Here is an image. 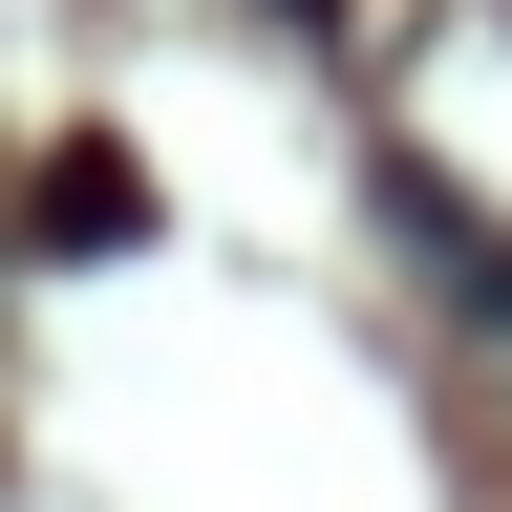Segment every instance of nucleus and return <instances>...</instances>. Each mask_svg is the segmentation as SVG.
Returning <instances> with one entry per match:
<instances>
[{
    "label": "nucleus",
    "instance_id": "nucleus-1",
    "mask_svg": "<svg viewBox=\"0 0 512 512\" xmlns=\"http://www.w3.org/2000/svg\"><path fill=\"white\" fill-rule=\"evenodd\" d=\"M406 235H427V278L470 299V363L512 384V235H491V214H427V192H406Z\"/></svg>",
    "mask_w": 512,
    "mask_h": 512
}]
</instances>
